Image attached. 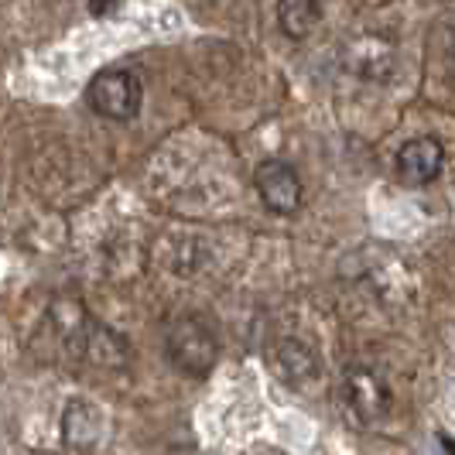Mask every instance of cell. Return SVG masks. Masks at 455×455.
<instances>
[{
  "mask_svg": "<svg viewBox=\"0 0 455 455\" xmlns=\"http://www.w3.org/2000/svg\"><path fill=\"white\" fill-rule=\"evenodd\" d=\"M140 103H144V83L131 68H103L86 86V107L116 124L134 120L140 114Z\"/></svg>",
  "mask_w": 455,
  "mask_h": 455,
  "instance_id": "1",
  "label": "cell"
},
{
  "mask_svg": "<svg viewBox=\"0 0 455 455\" xmlns=\"http://www.w3.org/2000/svg\"><path fill=\"white\" fill-rule=\"evenodd\" d=\"M164 346H168V360L188 377H205L220 356V342L212 336L209 322H203L199 315H182L172 322L164 332Z\"/></svg>",
  "mask_w": 455,
  "mask_h": 455,
  "instance_id": "2",
  "label": "cell"
},
{
  "mask_svg": "<svg viewBox=\"0 0 455 455\" xmlns=\"http://www.w3.org/2000/svg\"><path fill=\"white\" fill-rule=\"evenodd\" d=\"M342 390H346L349 411L363 425H377L390 414V387L370 366H349L342 377Z\"/></svg>",
  "mask_w": 455,
  "mask_h": 455,
  "instance_id": "3",
  "label": "cell"
},
{
  "mask_svg": "<svg viewBox=\"0 0 455 455\" xmlns=\"http://www.w3.org/2000/svg\"><path fill=\"white\" fill-rule=\"evenodd\" d=\"M253 185H257V196L260 203L267 205L277 216H295L298 205H301V179L288 161H264L257 172H253Z\"/></svg>",
  "mask_w": 455,
  "mask_h": 455,
  "instance_id": "4",
  "label": "cell"
},
{
  "mask_svg": "<svg viewBox=\"0 0 455 455\" xmlns=\"http://www.w3.org/2000/svg\"><path fill=\"white\" fill-rule=\"evenodd\" d=\"M445 168V148L435 137H411L397 151V175L404 185H432Z\"/></svg>",
  "mask_w": 455,
  "mask_h": 455,
  "instance_id": "5",
  "label": "cell"
},
{
  "mask_svg": "<svg viewBox=\"0 0 455 455\" xmlns=\"http://www.w3.org/2000/svg\"><path fill=\"white\" fill-rule=\"evenodd\" d=\"M349 68H356L360 76L373 79V83L387 79L394 72V45L387 38H377V35L356 38L353 48H349Z\"/></svg>",
  "mask_w": 455,
  "mask_h": 455,
  "instance_id": "6",
  "label": "cell"
},
{
  "mask_svg": "<svg viewBox=\"0 0 455 455\" xmlns=\"http://www.w3.org/2000/svg\"><path fill=\"white\" fill-rule=\"evenodd\" d=\"M100 432H103V418H100L96 404L83 401V397H72L66 414H62V435H66L68 445L72 449H90V445H96Z\"/></svg>",
  "mask_w": 455,
  "mask_h": 455,
  "instance_id": "7",
  "label": "cell"
},
{
  "mask_svg": "<svg viewBox=\"0 0 455 455\" xmlns=\"http://www.w3.org/2000/svg\"><path fill=\"white\" fill-rule=\"evenodd\" d=\"M322 4L315 0H281L277 4V24H281V31L288 35V38H305V35H312V28L322 21Z\"/></svg>",
  "mask_w": 455,
  "mask_h": 455,
  "instance_id": "8",
  "label": "cell"
},
{
  "mask_svg": "<svg viewBox=\"0 0 455 455\" xmlns=\"http://www.w3.org/2000/svg\"><path fill=\"white\" fill-rule=\"evenodd\" d=\"M277 360H281V363H295V370L288 373V380H291V384H305V380L312 377V373H305V370H301V363L315 366V356H312V349H308V346H301V342H295V339L281 342V353H277Z\"/></svg>",
  "mask_w": 455,
  "mask_h": 455,
  "instance_id": "9",
  "label": "cell"
},
{
  "mask_svg": "<svg viewBox=\"0 0 455 455\" xmlns=\"http://www.w3.org/2000/svg\"><path fill=\"white\" fill-rule=\"evenodd\" d=\"M90 11L96 18H107V14H116V11H120V4H90Z\"/></svg>",
  "mask_w": 455,
  "mask_h": 455,
  "instance_id": "10",
  "label": "cell"
}]
</instances>
